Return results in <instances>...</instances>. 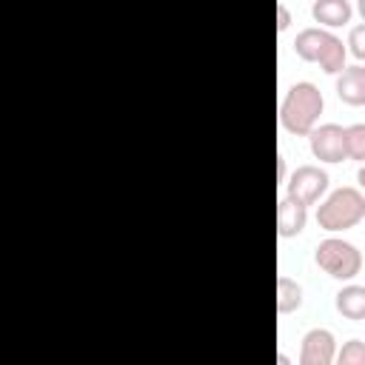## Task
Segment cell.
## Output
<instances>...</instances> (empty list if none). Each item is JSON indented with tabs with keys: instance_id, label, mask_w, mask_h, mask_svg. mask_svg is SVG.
Here are the masks:
<instances>
[{
	"instance_id": "14",
	"label": "cell",
	"mask_w": 365,
	"mask_h": 365,
	"mask_svg": "<svg viewBox=\"0 0 365 365\" xmlns=\"http://www.w3.org/2000/svg\"><path fill=\"white\" fill-rule=\"evenodd\" d=\"M345 148L351 160L365 163V123H354L345 128Z\"/></svg>"
},
{
	"instance_id": "10",
	"label": "cell",
	"mask_w": 365,
	"mask_h": 365,
	"mask_svg": "<svg viewBox=\"0 0 365 365\" xmlns=\"http://www.w3.org/2000/svg\"><path fill=\"white\" fill-rule=\"evenodd\" d=\"M311 14L319 26L336 29V26H345L351 20V3L348 0H317L311 6Z\"/></svg>"
},
{
	"instance_id": "7",
	"label": "cell",
	"mask_w": 365,
	"mask_h": 365,
	"mask_svg": "<svg viewBox=\"0 0 365 365\" xmlns=\"http://www.w3.org/2000/svg\"><path fill=\"white\" fill-rule=\"evenodd\" d=\"M308 222V205L297 202L294 197H282L277 202V234L279 237H297Z\"/></svg>"
},
{
	"instance_id": "18",
	"label": "cell",
	"mask_w": 365,
	"mask_h": 365,
	"mask_svg": "<svg viewBox=\"0 0 365 365\" xmlns=\"http://www.w3.org/2000/svg\"><path fill=\"white\" fill-rule=\"evenodd\" d=\"M277 180H279V182L285 180V157H282V154L277 157Z\"/></svg>"
},
{
	"instance_id": "20",
	"label": "cell",
	"mask_w": 365,
	"mask_h": 365,
	"mask_svg": "<svg viewBox=\"0 0 365 365\" xmlns=\"http://www.w3.org/2000/svg\"><path fill=\"white\" fill-rule=\"evenodd\" d=\"M356 9H359V14H362V20H365V0H356Z\"/></svg>"
},
{
	"instance_id": "17",
	"label": "cell",
	"mask_w": 365,
	"mask_h": 365,
	"mask_svg": "<svg viewBox=\"0 0 365 365\" xmlns=\"http://www.w3.org/2000/svg\"><path fill=\"white\" fill-rule=\"evenodd\" d=\"M288 26H291V11L279 3V6H277V29H279V31H285Z\"/></svg>"
},
{
	"instance_id": "3",
	"label": "cell",
	"mask_w": 365,
	"mask_h": 365,
	"mask_svg": "<svg viewBox=\"0 0 365 365\" xmlns=\"http://www.w3.org/2000/svg\"><path fill=\"white\" fill-rule=\"evenodd\" d=\"M314 259L334 279H354L359 274V268H362V254L356 251V245L348 242V240H339V237L322 240L317 245Z\"/></svg>"
},
{
	"instance_id": "12",
	"label": "cell",
	"mask_w": 365,
	"mask_h": 365,
	"mask_svg": "<svg viewBox=\"0 0 365 365\" xmlns=\"http://www.w3.org/2000/svg\"><path fill=\"white\" fill-rule=\"evenodd\" d=\"M302 305V288L291 277H277V311L291 314Z\"/></svg>"
},
{
	"instance_id": "2",
	"label": "cell",
	"mask_w": 365,
	"mask_h": 365,
	"mask_svg": "<svg viewBox=\"0 0 365 365\" xmlns=\"http://www.w3.org/2000/svg\"><path fill=\"white\" fill-rule=\"evenodd\" d=\"M365 220V194L359 188H336L317 208V222L325 231H345Z\"/></svg>"
},
{
	"instance_id": "15",
	"label": "cell",
	"mask_w": 365,
	"mask_h": 365,
	"mask_svg": "<svg viewBox=\"0 0 365 365\" xmlns=\"http://www.w3.org/2000/svg\"><path fill=\"white\" fill-rule=\"evenodd\" d=\"M336 359H339V365H365V342L348 339Z\"/></svg>"
},
{
	"instance_id": "19",
	"label": "cell",
	"mask_w": 365,
	"mask_h": 365,
	"mask_svg": "<svg viewBox=\"0 0 365 365\" xmlns=\"http://www.w3.org/2000/svg\"><path fill=\"white\" fill-rule=\"evenodd\" d=\"M356 182H359V185H362V191H365V165L356 171Z\"/></svg>"
},
{
	"instance_id": "6",
	"label": "cell",
	"mask_w": 365,
	"mask_h": 365,
	"mask_svg": "<svg viewBox=\"0 0 365 365\" xmlns=\"http://www.w3.org/2000/svg\"><path fill=\"white\" fill-rule=\"evenodd\" d=\"M336 354L334 334L325 328H311L302 336V351H299V365H331Z\"/></svg>"
},
{
	"instance_id": "11",
	"label": "cell",
	"mask_w": 365,
	"mask_h": 365,
	"mask_svg": "<svg viewBox=\"0 0 365 365\" xmlns=\"http://www.w3.org/2000/svg\"><path fill=\"white\" fill-rule=\"evenodd\" d=\"M336 311L345 319H365V285H345L336 294Z\"/></svg>"
},
{
	"instance_id": "13",
	"label": "cell",
	"mask_w": 365,
	"mask_h": 365,
	"mask_svg": "<svg viewBox=\"0 0 365 365\" xmlns=\"http://www.w3.org/2000/svg\"><path fill=\"white\" fill-rule=\"evenodd\" d=\"M319 68L325 74H339L345 68V46H342V40L336 34L328 37V43H325V48L319 54Z\"/></svg>"
},
{
	"instance_id": "4",
	"label": "cell",
	"mask_w": 365,
	"mask_h": 365,
	"mask_svg": "<svg viewBox=\"0 0 365 365\" xmlns=\"http://www.w3.org/2000/svg\"><path fill=\"white\" fill-rule=\"evenodd\" d=\"M328 191V174L319 165H299L288 180V197L302 205H314Z\"/></svg>"
},
{
	"instance_id": "16",
	"label": "cell",
	"mask_w": 365,
	"mask_h": 365,
	"mask_svg": "<svg viewBox=\"0 0 365 365\" xmlns=\"http://www.w3.org/2000/svg\"><path fill=\"white\" fill-rule=\"evenodd\" d=\"M348 46H351V54L356 60H365V20L348 31Z\"/></svg>"
},
{
	"instance_id": "8",
	"label": "cell",
	"mask_w": 365,
	"mask_h": 365,
	"mask_svg": "<svg viewBox=\"0 0 365 365\" xmlns=\"http://www.w3.org/2000/svg\"><path fill=\"white\" fill-rule=\"evenodd\" d=\"M336 97L345 106H365V66H348L336 77Z\"/></svg>"
},
{
	"instance_id": "1",
	"label": "cell",
	"mask_w": 365,
	"mask_h": 365,
	"mask_svg": "<svg viewBox=\"0 0 365 365\" xmlns=\"http://www.w3.org/2000/svg\"><path fill=\"white\" fill-rule=\"evenodd\" d=\"M322 91L314 83H294L279 106V123L285 131L305 137L314 131L319 114H322Z\"/></svg>"
},
{
	"instance_id": "5",
	"label": "cell",
	"mask_w": 365,
	"mask_h": 365,
	"mask_svg": "<svg viewBox=\"0 0 365 365\" xmlns=\"http://www.w3.org/2000/svg\"><path fill=\"white\" fill-rule=\"evenodd\" d=\"M311 140V154L322 163H342L348 157L345 148V128L336 123H325V125H314V131L308 134Z\"/></svg>"
},
{
	"instance_id": "9",
	"label": "cell",
	"mask_w": 365,
	"mask_h": 365,
	"mask_svg": "<svg viewBox=\"0 0 365 365\" xmlns=\"http://www.w3.org/2000/svg\"><path fill=\"white\" fill-rule=\"evenodd\" d=\"M328 37H331V31H325V29H302L294 40L297 57L305 63H319V54H322Z\"/></svg>"
}]
</instances>
